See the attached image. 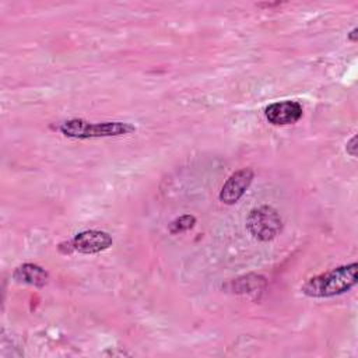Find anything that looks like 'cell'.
Here are the masks:
<instances>
[{"mask_svg":"<svg viewBox=\"0 0 358 358\" xmlns=\"http://www.w3.org/2000/svg\"><path fill=\"white\" fill-rule=\"evenodd\" d=\"M358 264L350 263L310 277L301 291L312 298H329L350 291L358 281Z\"/></svg>","mask_w":358,"mask_h":358,"instance_id":"obj_1","label":"cell"},{"mask_svg":"<svg viewBox=\"0 0 358 358\" xmlns=\"http://www.w3.org/2000/svg\"><path fill=\"white\" fill-rule=\"evenodd\" d=\"M59 130L71 138H95L124 136L136 131V127L126 122H102L91 123L84 119H70L59 126Z\"/></svg>","mask_w":358,"mask_h":358,"instance_id":"obj_2","label":"cell"},{"mask_svg":"<svg viewBox=\"0 0 358 358\" xmlns=\"http://www.w3.org/2000/svg\"><path fill=\"white\" fill-rule=\"evenodd\" d=\"M246 228L255 239L267 242L281 232L282 220L275 208L270 206H259L252 208L248 214Z\"/></svg>","mask_w":358,"mask_h":358,"instance_id":"obj_3","label":"cell"},{"mask_svg":"<svg viewBox=\"0 0 358 358\" xmlns=\"http://www.w3.org/2000/svg\"><path fill=\"white\" fill-rule=\"evenodd\" d=\"M113 241L112 236L105 231L98 229H88L77 234L70 242H67V250L66 253L78 252L85 255L99 253L102 250H106L109 246H112Z\"/></svg>","mask_w":358,"mask_h":358,"instance_id":"obj_4","label":"cell"},{"mask_svg":"<svg viewBox=\"0 0 358 358\" xmlns=\"http://www.w3.org/2000/svg\"><path fill=\"white\" fill-rule=\"evenodd\" d=\"M253 171L250 168H242L234 172L222 185L220 192V200L224 204H235L249 189L253 180Z\"/></svg>","mask_w":358,"mask_h":358,"instance_id":"obj_5","label":"cell"},{"mask_svg":"<svg viewBox=\"0 0 358 358\" xmlns=\"http://www.w3.org/2000/svg\"><path fill=\"white\" fill-rule=\"evenodd\" d=\"M302 106L296 101H281L268 105L264 110L267 120L275 126L292 124L302 117Z\"/></svg>","mask_w":358,"mask_h":358,"instance_id":"obj_6","label":"cell"},{"mask_svg":"<svg viewBox=\"0 0 358 358\" xmlns=\"http://www.w3.org/2000/svg\"><path fill=\"white\" fill-rule=\"evenodd\" d=\"M13 278L18 282H24L35 287H45L49 280V275L41 266L32 264V263H24L14 270Z\"/></svg>","mask_w":358,"mask_h":358,"instance_id":"obj_7","label":"cell"},{"mask_svg":"<svg viewBox=\"0 0 358 358\" xmlns=\"http://www.w3.org/2000/svg\"><path fill=\"white\" fill-rule=\"evenodd\" d=\"M252 275H246V277H241L238 280H235V284H238V287H234L235 292L239 294H245V292H256L260 291L264 287V278L260 275H253V280H250Z\"/></svg>","mask_w":358,"mask_h":358,"instance_id":"obj_8","label":"cell"},{"mask_svg":"<svg viewBox=\"0 0 358 358\" xmlns=\"http://www.w3.org/2000/svg\"><path fill=\"white\" fill-rule=\"evenodd\" d=\"M196 224V218L190 214H185L176 220H173L171 224H169V232L171 234H180V232H185L187 229H192Z\"/></svg>","mask_w":358,"mask_h":358,"instance_id":"obj_9","label":"cell"},{"mask_svg":"<svg viewBox=\"0 0 358 358\" xmlns=\"http://www.w3.org/2000/svg\"><path fill=\"white\" fill-rule=\"evenodd\" d=\"M347 152L351 155V157H355L357 155V136H352L351 140L347 143V147H345Z\"/></svg>","mask_w":358,"mask_h":358,"instance_id":"obj_10","label":"cell"},{"mask_svg":"<svg viewBox=\"0 0 358 358\" xmlns=\"http://www.w3.org/2000/svg\"><path fill=\"white\" fill-rule=\"evenodd\" d=\"M348 39H350L351 42H357V28H354V29L348 34Z\"/></svg>","mask_w":358,"mask_h":358,"instance_id":"obj_11","label":"cell"}]
</instances>
